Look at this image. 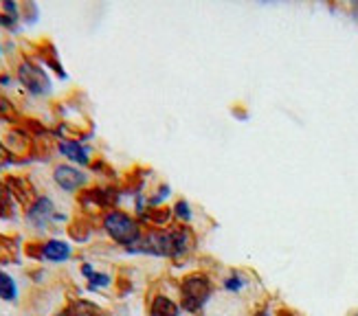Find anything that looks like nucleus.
<instances>
[{
	"label": "nucleus",
	"instance_id": "f257e3e1",
	"mask_svg": "<svg viewBox=\"0 0 358 316\" xmlns=\"http://www.w3.org/2000/svg\"><path fill=\"white\" fill-rule=\"evenodd\" d=\"M103 229L117 244H123V246H130L138 240V224L130 215L121 211L108 213L103 220Z\"/></svg>",
	"mask_w": 358,
	"mask_h": 316
},
{
	"label": "nucleus",
	"instance_id": "f03ea898",
	"mask_svg": "<svg viewBox=\"0 0 358 316\" xmlns=\"http://www.w3.org/2000/svg\"><path fill=\"white\" fill-rule=\"evenodd\" d=\"M209 279L205 275H192L182 283V306L189 312H198L209 296Z\"/></svg>",
	"mask_w": 358,
	"mask_h": 316
},
{
	"label": "nucleus",
	"instance_id": "7ed1b4c3",
	"mask_svg": "<svg viewBox=\"0 0 358 316\" xmlns=\"http://www.w3.org/2000/svg\"><path fill=\"white\" fill-rule=\"evenodd\" d=\"M18 77L24 84V88H29L34 94H44L51 88V82H49V77H46V73L42 69H38L36 64H31V62H22L18 69Z\"/></svg>",
	"mask_w": 358,
	"mask_h": 316
},
{
	"label": "nucleus",
	"instance_id": "20e7f679",
	"mask_svg": "<svg viewBox=\"0 0 358 316\" xmlns=\"http://www.w3.org/2000/svg\"><path fill=\"white\" fill-rule=\"evenodd\" d=\"M53 178H55V182L62 189H64V192H77V189L86 185V176H84V173L80 169L71 167V165H59V167H55Z\"/></svg>",
	"mask_w": 358,
	"mask_h": 316
},
{
	"label": "nucleus",
	"instance_id": "39448f33",
	"mask_svg": "<svg viewBox=\"0 0 358 316\" xmlns=\"http://www.w3.org/2000/svg\"><path fill=\"white\" fill-rule=\"evenodd\" d=\"M0 143L5 145V150L11 156H27L29 150H31V138L18 128H7L5 136L0 138Z\"/></svg>",
	"mask_w": 358,
	"mask_h": 316
},
{
	"label": "nucleus",
	"instance_id": "423d86ee",
	"mask_svg": "<svg viewBox=\"0 0 358 316\" xmlns=\"http://www.w3.org/2000/svg\"><path fill=\"white\" fill-rule=\"evenodd\" d=\"M53 202L49 198H38L34 202V207L29 209L27 217H29V222H34L36 227H46V222L53 217Z\"/></svg>",
	"mask_w": 358,
	"mask_h": 316
},
{
	"label": "nucleus",
	"instance_id": "0eeeda50",
	"mask_svg": "<svg viewBox=\"0 0 358 316\" xmlns=\"http://www.w3.org/2000/svg\"><path fill=\"white\" fill-rule=\"evenodd\" d=\"M42 257L49 261H66L71 257V246L66 242L51 240L42 246Z\"/></svg>",
	"mask_w": 358,
	"mask_h": 316
},
{
	"label": "nucleus",
	"instance_id": "6e6552de",
	"mask_svg": "<svg viewBox=\"0 0 358 316\" xmlns=\"http://www.w3.org/2000/svg\"><path fill=\"white\" fill-rule=\"evenodd\" d=\"M150 316H178V306L167 296H157L150 306Z\"/></svg>",
	"mask_w": 358,
	"mask_h": 316
},
{
	"label": "nucleus",
	"instance_id": "1a4fd4ad",
	"mask_svg": "<svg viewBox=\"0 0 358 316\" xmlns=\"http://www.w3.org/2000/svg\"><path fill=\"white\" fill-rule=\"evenodd\" d=\"M59 152L64 154L66 158H71V161H75V163H82V165L88 163V152L80 143H75V141H62Z\"/></svg>",
	"mask_w": 358,
	"mask_h": 316
},
{
	"label": "nucleus",
	"instance_id": "9d476101",
	"mask_svg": "<svg viewBox=\"0 0 358 316\" xmlns=\"http://www.w3.org/2000/svg\"><path fill=\"white\" fill-rule=\"evenodd\" d=\"M7 185H9V192L15 194V198L20 202H27L31 198V194H34V187H31L24 178H9Z\"/></svg>",
	"mask_w": 358,
	"mask_h": 316
},
{
	"label": "nucleus",
	"instance_id": "9b49d317",
	"mask_svg": "<svg viewBox=\"0 0 358 316\" xmlns=\"http://www.w3.org/2000/svg\"><path fill=\"white\" fill-rule=\"evenodd\" d=\"M15 296H18L15 281L7 273H0V299H5V301H15Z\"/></svg>",
	"mask_w": 358,
	"mask_h": 316
},
{
	"label": "nucleus",
	"instance_id": "f8f14e48",
	"mask_svg": "<svg viewBox=\"0 0 358 316\" xmlns=\"http://www.w3.org/2000/svg\"><path fill=\"white\" fill-rule=\"evenodd\" d=\"M90 281H92V286H108V283H110V277H108V275H99V273H92L90 275Z\"/></svg>",
	"mask_w": 358,
	"mask_h": 316
},
{
	"label": "nucleus",
	"instance_id": "ddd939ff",
	"mask_svg": "<svg viewBox=\"0 0 358 316\" xmlns=\"http://www.w3.org/2000/svg\"><path fill=\"white\" fill-rule=\"evenodd\" d=\"M176 211H178L180 217H187V220L192 217V213H189V204H185V202H178V204H176Z\"/></svg>",
	"mask_w": 358,
	"mask_h": 316
},
{
	"label": "nucleus",
	"instance_id": "4468645a",
	"mask_svg": "<svg viewBox=\"0 0 358 316\" xmlns=\"http://www.w3.org/2000/svg\"><path fill=\"white\" fill-rule=\"evenodd\" d=\"M9 156H11V154L5 150V145H3V143H0V167L9 163Z\"/></svg>",
	"mask_w": 358,
	"mask_h": 316
},
{
	"label": "nucleus",
	"instance_id": "2eb2a0df",
	"mask_svg": "<svg viewBox=\"0 0 358 316\" xmlns=\"http://www.w3.org/2000/svg\"><path fill=\"white\" fill-rule=\"evenodd\" d=\"M240 286H242V281H238L236 277H233V279H229V281H227V288H229V290H238Z\"/></svg>",
	"mask_w": 358,
	"mask_h": 316
},
{
	"label": "nucleus",
	"instance_id": "dca6fc26",
	"mask_svg": "<svg viewBox=\"0 0 358 316\" xmlns=\"http://www.w3.org/2000/svg\"><path fill=\"white\" fill-rule=\"evenodd\" d=\"M5 202H7V194L0 189V209H5Z\"/></svg>",
	"mask_w": 358,
	"mask_h": 316
}]
</instances>
